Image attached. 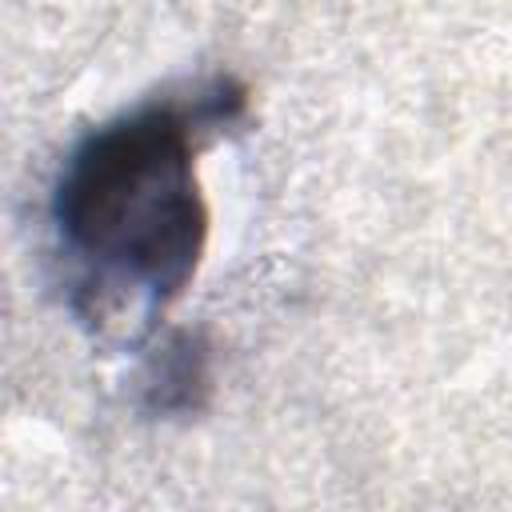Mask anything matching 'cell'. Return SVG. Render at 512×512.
I'll list each match as a JSON object with an SVG mask.
<instances>
[{"instance_id": "6da1fadb", "label": "cell", "mask_w": 512, "mask_h": 512, "mask_svg": "<svg viewBox=\"0 0 512 512\" xmlns=\"http://www.w3.org/2000/svg\"><path fill=\"white\" fill-rule=\"evenodd\" d=\"M48 212L96 320L172 300L208 236L188 116L140 104L92 128L68 152Z\"/></svg>"}, {"instance_id": "7a4b0ae2", "label": "cell", "mask_w": 512, "mask_h": 512, "mask_svg": "<svg viewBox=\"0 0 512 512\" xmlns=\"http://www.w3.org/2000/svg\"><path fill=\"white\" fill-rule=\"evenodd\" d=\"M156 408H188L192 392L204 388V356L192 348L188 336H180L156 364Z\"/></svg>"}]
</instances>
